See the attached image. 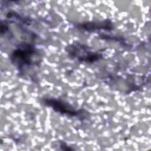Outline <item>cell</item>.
Instances as JSON below:
<instances>
[{
  "instance_id": "obj_1",
  "label": "cell",
  "mask_w": 151,
  "mask_h": 151,
  "mask_svg": "<svg viewBox=\"0 0 151 151\" xmlns=\"http://www.w3.org/2000/svg\"><path fill=\"white\" fill-rule=\"evenodd\" d=\"M36 52L32 45L23 44L12 52L11 60L19 70H22L23 68L33 64V58L37 54Z\"/></svg>"
},
{
  "instance_id": "obj_2",
  "label": "cell",
  "mask_w": 151,
  "mask_h": 151,
  "mask_svg": "<svg viewBox=\"0 0 151 151\" xmlns=\"http://www.w3.org/2000/svg\"><path fill=\"white\" fill-rule=\"evenodd\" d=\"M70 55L79 61L92 63L99 60L102 55L97 52L88 50V48L81 44L71 45L67 49Z\"/></svg>"
},
{
  "instance_id": "obj_3",
  "label": "cell",
  "mask_w": 151,
  "mask_h": 151,
  "mask_svg": "<svg viewBox=\"0 0 151 151\" xmlns=\"http://www.w3.org/2000/svg\"><path fill=\"white\" fill-rule=\"evenodd\" d=\"M44 104L51 107L55 111L70 116H77L80 114V111L76 110L68 104L56 99L46 98L43 99Z\"/></svg>"
},
{
  "instance_id": "obj_4",
  "label": "cell",
  "mask_w": 151,
  "mask_h": 151,
  "mask_svg": "<svg viewBox=\"0 0 151 151\" xmlns=\"http://www.w3.org/2000/svg\"><path fill=\"white\" fill-rule=\"evenodd\" d=\"M79 28L87 31H94L97 29H105L110 31L113 29L112 23L109 20L82 23L79 24Z\"/></svg>"
}]
</instances>
